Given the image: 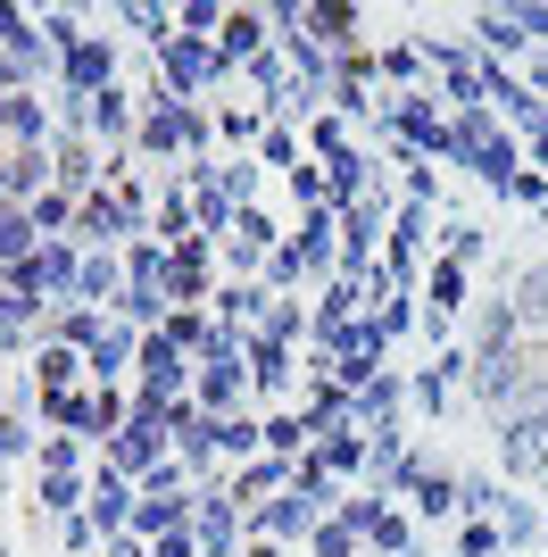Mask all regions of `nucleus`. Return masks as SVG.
Returning a JSON list of instances; mask_svg holds the SVG:
<instances>
[{"instance_id":"1","label":"nucleus","mask_w":548,"mask_h":557,"mask_svg":"<svg viewBox=\"0 0 548 557\" xmlns=\"http://www.w3.org/2000/svg\"><path fill=\"white\" fill-rule=\"evenodd\" d=\"M449 166H465V175H474L482 191H515V175H524V141L507 134V116L499 109H457L449 116Z\"/></svg>"},{"instance_id":"2","label":"nucleus","mask_w":548,"mask_h":557,"mask_svg":"<svg viewBox=\"0 0 548 557\" xmlns=\"http://www.w3.org/2000/svg\"><path fill=\"white\" fill-rule=\"evenodd\" d=\"M116 317L134 333H159L166 317H175V250L150 242V233L125 250V300H116Z\"/></svg>"},{"instance_id":"3","label":"nucleus","mask_w":548,"mask_h":557,"mask_svg":"<svg viewBox=\"0 0 548 557\" xmlns=\"http://www.w3.org/2000/svg\"><path fill=\"white\" fill-rule=\"evenodd\" d=\"M490 458H499V483L548 491V399H524V408L490 417Z\"/></svg>"},{"instance_id":"4","label":"nucleus","mask_w":548,"mask_h":557,"mask_svg":"<svg viewBox=\"0 0 548 557\" xmlns=\"http://www.w3.org/2000/svg\"><path fill=\"white\" fill-rule=\"evenodd\" d=\"M532 383H540V349L515 342V349H474V374H465V399H474L482 417H507V408H524Z\"/></svg>"},{"instance_id":"5","label":"nucleus","mask_w":548,"mask_h":557,"mask_svg":"<svg viewBox=\"0 0 548 557\" xmlns=\"http://www.w3.org/2000/svg\"><path fill=\"white\" fill-rule=\"evenodd\" d=\"M150 75H159L166 100H208V92H225V84H233L225 50H216V42H191V34H175L166 50H150Z\"/></svg>"},{"instance_id":"6","label":"nucleus","mask_w":548,"mask_h":557,"mask_svg":"<svg viewBox=\"0 0 548 557\" xmlns=\"http://www.w3.org/2000/svg\"><path fill=\"white\" fill-rule=\"evenodd\" d=\"M374 134H390L399 150L449 166V100H440V92H390V109H383Z\"/></svg>"},{"instance_id":"7","label":"nucleus","mask_w":548,"mask_h":557,"mask_svg":"<svg viewBox=\"0 0 548 557\" xmlns=\"http://www.w3.org/2000/svg\"><path fill=\"white\" fill-rule=\"evenodd\" d=\"M0 67H9V92H59V50L42 42V17L34 9H9V25H0Z\"/></svg>"},{"instance_id":"8","label":"nucleus","mask_w":548,"mask_h":557,"mask_svg":"<svg viewBox=\"0 0 548 557\" xmlns=\"http://www.w3.org/2000/svg\"><path fill=\"white\" fill-rule=\"evenodd\" d=\"M324 524V508L308 491H283V499H258L250 524H241V549H308V533Z\"/></svg>"},{"instance_id":"9","label":"nucleus","mask_w":548,"mask_h":557,"mask_svg":"<svg viewBox=\"0 0 548 557\" xmlns=\"http://www.w3.org/2000/svg\"><path fill=\"white\" fill-rule=\"evenodd\" d=\"M166 458H175V433H166V424H150V417L116 424L109 449H100V466H109V474H125V483H150Z\"/></svg>"},{"instance_id":"10","label":"nucleus","mask_w":548,"mask_h":557,"mask_svg":"<svg viewBox=\"0 0 548 557\" xmlns=\"http://www.w3.org/2000/svg\"><path fill=\"white\" fill-rule=\"evenodd\" d=\"M250 392L258 399H291L299 408V392H308V349L274 342V333H250Z\"/></svg>"},{"instance_id":"11","label":"nucleus","mask_w":548,"mask_h":557,"mask_svg":"<svg viewBox=\"0 0 548 557\" xmlns=\"http://www.w3.org/2000/svg\"><path fill=\"white\" fill-rule=\"evenodd\" d=\"M424 466H433V458L415 449V424H399V433H374V466H365V483H358V491H383V499H408Z\"/></svg>"},{"instance_id":"12","label":"nucleus","mask_w":548,"mask_h":557,"mask_svg":"<svg viewBox=\"0 0 548 557\" xmlns=\"http://www.w3.org/2000/svg\"><path fill=\"white\" fill-rule=\"evenodd\" d=\"M241 524H250V508H241L233 483H200L191 491V533H200V549H241Z\"/></svg>"},{"instance_id":"13","label":"nucleus","mask_w":548,"mask_h":557,"mask_svg":"<svg viewBox=\"0 0 548 557\" xmlns=\"http://www.w3.org/2000/svg\"><path fill=\"white\" fill-rule=\"evenodd\" d=\"M59 92H75V100L116 92V34H84V42L59 59Z\"/></svg>"},{"instance_id":"14","label":"nucleus","mask_w":548,"mask_h":557,"mask_svg":"<svg viewBox=\"0 0 548 557\" xmlns=\"http://www.w3.org/2000/svg\"><path fill=\"white\" fill-rule=\"evenodd\" d=\"M408 508H415V524H424V533L465 524V474H457V466H424V474H415V491H408Z\"/></svg>"},{"instance_id":"15","label":"nucleus","mask_w":548,"mask_h":557,"mask_svg":"<svg viewBox=\"0 0 548 557\" xmlns=\"http://www.w3.org/2000/svg\"><path fill=\"white\" fill-rule=\"evenodd\" d=\"M308 34H316L333 59H358V50H374V34H365V9H358V0H308Z\"/></svg>"},{"instance_id":"16","label":"nucleus","mask_w":548,"mask_h":557,"mask_svg":"<svg viewBox=\"0 0 548 557\" xmlns=\"http://www.w3.org/2000/svg\"><path fill=\"white\" fill-rule=\"evenodd\" d=\"M0 125H9V150H59V109L42 92H0Z\"/></svg>"},{"instance_id":"17","label":"nucleus","mask_w":548,"mask_h":557,"mask_svg":"<svg viewBox=\"0 0 548 557\" xmlns=\"http://www.w3.org/2000/svg\"><path fill=\"white\" fill-rule=\"evenodd\" d=\"M134 134H141V100L125 92V84L91 100V141H100L109 159H134Z\"/></svg>"},{"instance_id":"18","label":"nucleus","mask_w":548,"mask_h":557,"mask_svg":"<svg viewBox=\"0 0 548 557\" xmlns=\"http://www.w3.org/2000/svg\"><path fill=\"white\" fill-rule=\"evenodd\" d=\"M134 508H141V483H125V474H91V524H100V541H116V533H134Z\"/></svg>"},{"instance_id":"19","label":"nucleus","mask_w":548,"mask_h":557,"mask_svg":"<svg viewBox=\"0 0 548 557\" xmlns=\"http://www.w3.org/2000/svg\"><path fill=\"white\" fill-rule=\"evenodd\" d=\"M216 50H225V67L241 75L250 59H266V50H274V17H266V9H233L225 34H216Z\"/></svg>"},{"instance_id":"20","label":"nucleus","mask_w":548,"mask_h":557,"mask_svg":"<svg viewBox=\"0 0 548 557\" xmlns=\"http://www.w3.org/2000/svg\"><path fill=\"white\" fill-rule=\"evenodd\" d=\"M125 300V250H84V275H75V308H109Z\"/></svg>"},{"instance_id":"21","label":"nucleus","mask_w":548,"mask_h":557,"mask_svg":"<svg viewBox=\"0 0 548 557\" xmlns=\"http://www.w3.org/2000/svg\"><path fill=\"white\" fill-rule=\"evenodd\" d=\"M507 300H515V317H524V342H548V250L515 267V283H507Z\"/></svg>"},{"instance_id":"22","label":"nucleus","mask_w":548,"mask_h":557,"mask_svg":"<svg viewBox=\"0 0 548 557\" xmlns=\"http://www.w3.org/2000/svg\"><path fill=\"white\" fill-rule=\"evenodd\" d=\"M316 458H324V474H333V483L358 491V483H365V466H374V433L341 424V433H324V442H316Z\"/></svg>"},{"instance_id":"23","label":"nucleus","mask_w":548,"mask_h":557,"mask_svg":"<svg viewBox=\"0 0 548 557\" xmlns=\"http://www.w3.org/2000/svg\"><path fill=\"white\" fill-rule=\"evenodd\" d=\"M465 42H474L482 59H499V67H515V59H532L524 25L507 17V9H474V34H465Z\"/></svg>"},{"instance_id":"24","label":"nucleus","mask_w":548,"mask_h":557,"mask_svg":"<svg viewBox=\"0 0 548 557\" xmlns=\"http://www.w3.org/2000/svg\"><path fill=\"white\" fill-rule=\"evenodd\" d=\"M208 442H216V458L225 466H250V458H266V417H208Z\"/></svg>"},{"instance_id":"25","label":"nucleus","mask_w":548,"mask_h":557,"mask_svg":"<svg viewBox=\"0 0 548 557\" xmlns=\"http://www.w3.org/2000/svg\"><path fill=\"white\" fill-rule=\"evenodd\" d=\"M291 474H299V458H274V449H266V458L233 466L225 483L241 491V508H258V499H283V491H291Z\"/></svg>"},{"instance_id":"26","label":"nucleus","mask_w":548,"mask_h":557,"mask_svg":"<svg viewBox=\"0 0 548 557\" xmlns=\"http://www.w3.org/2000/svg\"><path fill=\"white\" fill-rule=\"evenodd\" d=\"M524 342V317H515V300H474V325H465V349H515Z\"/></svg>"},{"instance_id":"27","label":"nucleus","mask_w":548,"mask_h":557,"mask_svg":"<svg viewBox=\"0 0 548 557\" xmlns=\"http://www.w3.org/2000/svg\"><path fill=\"white\" fill-rule=\"evenodd\" d=\"M374 184H383L374 150H349V159H333V166H324V200H333V209H358V200H365Z\"/></svg>"},{"instance_id":"28","label":"nucleus","mask_w":548,"mask_h":557,"mask_svg":"<svg viewBox=\"0 0 548 557\" xmlns=\"http://www.w3.org/2000/svg\"><path fill=\"white\" fill-rule=\"evenodd\" d=\"M84 374H91V358H84V349L42 342V349H34V367H25V383H42V392H84Z\"/></svg>"},{"instance_id":"29","label":"nucleus","mask_w":548,"mask_h":557,"mask_svg":"<svg viewBox=\"0 0 548 557\" xmlns=\"http://www.w3.org/2000/svg\"><path fill=\"white\" fill-rule=\"evenodd\" d=\"M91 508V474H34V516L67 524V516Z\"/></svg>"},{"instance_id":"30","label":"nucleus","mask_w":548,"mask_h":557,"mask_svg":"<svg viewBox=\"0 0 548 557\" xmlns=\"http://www.w3.org/2000/svg\"><path fill=\"white\" fill-rule=\"evenodd\" d=\"M42 424H50V433H84V442H100V399H91V392H42Z\"/></svg>"},{"instance_id":"31","label":"nucleus","mask_w":548,"mask_h":557,"mask_svg":"<svg viewBox=\"0 0 548 557\" xmlns=\"http://www.w3.org/2000/svg\"><path fill=\"white\" fill-rule=\"evenodd\" d=\"M134 159H183V134H175V100H141V134H134Z\"/></svg>"},{"instance_id":"32","label":"nucleus","mask_w":548,"mask_h":557,"mask_svg":"<svg viewBox=\"0 0 548 557\" xmlns=\"http://www.w3.org/2000/svg\"><path fill=\"white\" fill-rule=\"evenodd\" d=\"M109 17L125 25V34H141L150 50H166V42H175V9H159V0H116Z\"/></svg>"},{"instance_id":"33","label":"nucleus","mask_w":548,"mask_h":557,"mask_svg":"<svg viewBox=\"0 0 548 557\" xmlns=\"http://www.w3.org/2000/svg\"><path fill=\"white\" fill-rule=\"evenodd\" d=\"M266 449H274V458H308V449H316L308 408H274V417H266Z\"/></svg>"},{"instance_id":"34","label":"nucleus","mask_w":548,"mask_h":557,"mask_svg":"<svg viewBox=\"0 0 548 557\" xmlns=\"http://www.w3.org/2000/svg\"><path fill=\"white\" fill-rule=\"evenodd\" d=\"M25 258H42V225L34 209H0V267H25Z\"/></svg>"},{"instance_id":"35","label":"nucleus","mask_w":548,"mask_h":557,"mask_svg":"<svg viewBox=\"0 0 548 557\" xmlns=\"http://www.w3.org/2000/svg\"><path fill=\"white\" fill-rule=\"evenodd\" d=\"M91 449H100V442H84V433H50L34 474H100V466H91Z\"/></svg>"},{"instance_id":"36","label":"nucleus","mask_w":548,"mask_h":557,"mask_svg":"<svg viewBox=\"0 0 548 557\" xmlns=\"http://www.w3.org/2000/svg\"><path fill=\"white\" fill-rule=\"evenodd\" d=\"M299 134H308V159H316V166H333V159H349V150H358V141H349V125H341L333 109H316Z\"/></svg>"},{"instance_id":"37","label":"nucleus","mask_w":548,"mask_h":557,"mask_svg":"<svg viewBox=\"0 0 548 557\" xmlns=\"http://www.w3.org/2000/svg\"><path fill=\"white\" fill-rule=\"evenodd\" d=\"M374 75L399 84V92H424L415 75H433V67H424V50H415V42H383V50H374Z\"/></svg>"},{"instance_id":"38","label":"nucleus","mask_w":548,"mask_h":557,"mask_svg":"<svg viewBox=\"0 0 548 557\" xmlns=\"http://www.w3.org/2000/svg\"><path fill=\"white\" fill-rule=\"evenodd\" d=\"M540 533H548V508H540V499H507V508H499V541H507V549H532Z\"/></svg>"},{"instance_id":"39","label":"nucleus","mask_w":548,"mask_h":557,"mask_svg":"<svg viewBox=\"0 0 548 557\" xmlns=\"http://www.w3.org/2000/svg\"><path fill=\"white\" fill-rule=\"evenodd\" d=\"M258 184H266L258 159H216V191H225L233 209H258Z\"/></svg>"},{"instance_id":"40","label":"nucleus","mask_w":548,"mask_h":557,"mask_svg":"<svg viewBox=\"0 0 548 557\" xmlns=\"http://www.w3.org/2000/svg\"><path fill=\"white\" fill-rule=\"evenodd\" d=\"M225 0H175V34H191V42H216L225 34Z\"/></svg>"},{"instance_id":"41","label":"nucleus","mask_w":548,"mask_h":557,"mask_svg":"<svg viewBox=\"0 0 548 557\" xmlns=\"http://www.w3.org/2000/svg\"><path fill=\"white\" fill-rule=\"evenodd\" d=\"M374 325H383L390 342H408V333H424V292H390V300L374 308Z\"/></svg>"},{"instance_id":"42","label":"nucleus","mask_w":548,"mask_h":557,"mask_svg":"<svg viewBox=\"0 0 548 557\" xmlns=\"http://www.w3.org/2000/svg\"><path fill=\"white\" fill-rule=\"evenodd\" d=\"M440 258H457V267H482V258H490V225H474V216H457V225L440 233Z\"/></svg>"},{"instance_id":"43","label":"nucleus","mask_w":548,"mask_h":557,"mask_svg":"<svg viewBox=\"0 0 548 557\" xmlns=\"http://www.w3.org/2000/svg\"><path fill=\"white\" fill-rule=\"evenodd\" d=\"M449 399H457V383L440 367H415V424H433V417H449Z\"/></svg>"},{"instance_id":"44","label":"nucleus","mask_w":548,"mask_h":557,"mask_svg":"<svg viewBox=\"0 0 548 557\" xmlns=\"http://www.w3.org/2000/svg\"><path fill=\"white\" fill-rule=\"evenodd\" d=\"M499 508H507L499 474H465V524H474V516H482V524H499Z\"/></svg>"},{"instance_id":"45","label":"nucleus","mask_w":548,"mask_h":557,"mask_svg":"<svg viewBox=\"0 0 548 557\" xmlns=\"http://www.w3.org/2000/svg\"><path fill=\"white\" fill-rule=\"evenodd\" d=\"M383 508H399V499H383V491H349V499H341V508H333V516H341V524H349V533H374V524H383Z\"/></svg>"},{"instance_id":"46","label":"nucleus","mask_w":548,"mask_h":557,"mask_svg":"<svg viewBox=\"0 0 548 557\" xmlns=\"http://www.w3.org/2000/svg\"><path fill=\"white\" fill-rule=\"evenodd\" d=\"M308 557H365V541H358V533H349L341 516H324L316 533H308Z\"/></svg>"},{"instance_id":"47","label":"nucleus","mask_w":548,"mask_h":557,"mask_svg":"<svg viewBox=\"0 0 548 557\" xmlns=\"http://www.w3.org/2000/svg\"><path fill=\"white\" fill-rule=\"evenodd\" d=\"M34 17H42V42L59 50V59H67V50L84 42V17H75V9H59V0H50V9H34Z\"/></svg>"},{"instance_id":"48","label":"nucleus","mask_w":548,"mask_h":557,"mask_svg":"<svg viewBox=\"0 0 548 557\" xmlns=\"http://www.w3.org/2000/svg\"><path fill=\"white\" fill-rule=\"evenodd\" d=\"M283 191H291V200H299V216H308V209H324V166L308 159V166H299V175H283Z\"/></svg>"},{"instance_id":"49","label":"nucleus","mask_w":548,"mask_h":557,"mask_svg":"<svg viewBox=\"0 0 548 557\" xmlns=\"http://www.w3.org/2000/svg\"><path fill=\"white\" fill-rule=\"evenodd\" d=\"M499 549H507L499 524H482V516H474V524H457V557H499Z\"/></svg>"},{"instance_id":"50","label":"nucleus","mask_w":548,"mask_h":557,"mask_svg":"<svg viewBox=\"0 0 548 557\" xmlns=\"http://www.w3.org/2000/svg\"><path fill=\"white\" fill-rule=\"evenodd\" d=\"M507 17L524 25V42H540V50H548V0H507Z\"/></svg>"},{"instance_id":"51","label":"nucleus","mask_w":548,"mask_h":557,"mask_svg":"<svg viewBox=\"0 0 548 557\" xmlns=\"http://www.w3.org/2000/svg\"><path fill=\"white\" fill-rule=\"evenodd\" d=\"M524 84H532V92L548 100V50H532V59H524Z\"/></svg>"},{"instance_id":"52","label":"nucleus","mask_w":548,"mask_h":557,"mask_svg":"<svg viewBox=\"0 0 548 557\" xmlns=\"http://www.w3.org/2000/svg\"><path fill=\"white\" fill-rule=\"evenodd\" d=\"M100 557H150V541H141V533H116V541H109Z\"/></svg>"},{"instance_id":"53","label":"nucleus","mask_w":548,"mask_h":557,"mask_svg":"<svg viewBox=\"0 0 548 557\" xmlns=\"http://www.w3.org/2000/svg\"><path fill=\"white\" fill-rule=\"evenodd\" d=\"M59 557H67V549H59Z\"/></svg>"},{"instance_id":"54","label":"nucleus","mask_w":548,"mask_h":557,"mask_svg":"<svg viewBox=\"0 0 548 557\" xmlns=\"http://www.w3.org/2000/svg\"><path fill=\"white\" fill-rule=\"evenodd\" d=\"M540 216H548V209H540Z\"/></svg>"}]
</instances>
